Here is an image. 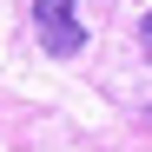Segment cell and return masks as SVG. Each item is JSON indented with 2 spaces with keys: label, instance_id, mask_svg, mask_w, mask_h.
<instances>
[{
  "label": "cell",
  "instance_id": "cell-1",
  "mask_svg": "<svg viewBox=\"0 0 152 152\" xmlns=\"http://www.w3.org/2000/svg\"><path fill=\"white\" fill-rule=\"evenodd\" d=\"M33 27H40V46L53 60H73L86 46V27H80V0H33Z\"/></svg>",
  "mask_w": 152,
  "mask_h": 152
},
{
  "label": "cell",
  "instance_id": "cell-2",
  "mask_svg": "<svg viewBox=\"0 0 152 152\" xmlns=\"http://www.w3.org/2000/svg\"><path fill=\"white\" fill-rule=\"evenodd\" d=\"M139 53H145V60H152V13H145V20H139Z\"/></svg>",
  "mask_w": 152,
  "mask_h": 152
},
{
  "label": "cell",
  "instance_id": "cell-3",
  "mask_svg": "<svg viewBox=\"0 0 152 152\" xmlns=\"http://www.w3.org/2000/svg\"><path fill=\"white\" fill-rule=\"evenodd\" d=\"M145 132H152V106H145Z\"/></svg>",
  "mask_w": 152,
  "mask_h": 152
}]
</instances>
